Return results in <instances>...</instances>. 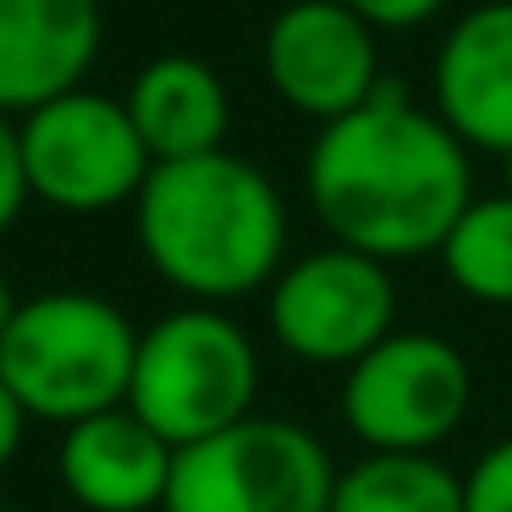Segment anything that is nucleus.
Instances as JSON below:
<instances>
[{
  "mask_svg": "<svg viewBox=\"0 0 512 512\" xmlns=\"http://www.w3.org/2000/svg\"><path fill=\"white\" fill-rule=\"evenodd\" d=\"M0 512H17V507H12V501H0Z\"/></svg>",
  "mask_w": 512,
  "mask_h": 512,
  "instance_id": "obj_22",
  "label": "nucleus"
},
{
  "mask_svg": "<svg viewBox=\"0 0 512 512\" xmlns=\"http://www.w3.org/2000/svg\"><path fill=\"white\" fill-rule=\"evenodd\" d=\"M463 512H512V435L485 446L463 474Z\"/></svg>",
  "mask_w": 512,
  "mask_h": 512,
  "instance_id": "obj_16",
  "label": "nucleus"
},
{
  "mask_svg": "<svg viewBox=\"0 0 512 512\" xmlns=\"http://www.w3.org/2000/svg\"><path fill=\"white\" fill-rule=\"evenodd\" d=\"M446 281L463 298L490 303V309H512V199H474L457 226L446 232V243L435 248Z\"/></svg>",
  "mask_w": 512,
  "mask_h": 512,
  "instance_id": "obj_15",
  "label": "nucleus"
},
{
  "mask_svg": "<svg viewBox=\"0 0 512 512\" xmlns=\"http://www.w3.org/2000/svg\"><path fill=\"white\" fill-rule=\"evenodd\" d=\"M100 34V0H0V116L83 89Z\"/></svg>",
  "mask_w": 512,
  "mask_h": 512,
  "instance_id": "obj_11",
  "label": "nucleus"
},
{
  "mask_svg": "<svg viewBox=\"0 0 512 512\" xmlns=\"http://www.w3.org/2000/svg\"><path fill=\"white\" fill-rule=\"evenodd\" d=\"M28 199L34 193H28V166H23V133H17L12 116H0V237L17 226Z\"/></svg>",
  "mask_w": 512,
  "mask_h": 512,
  "instance_id": "obj_17",
  "label": "nucleus"
},
{
  "mask_svg": "<svg viewBox=\"0 0 512 512\" xmlns=\"http://www.w3.org/2000/svg\"><path fill=\"white\" fill-rule=\"evenodd\" d=\"M127 116H133L138 138H144L149 160H193L226 149V122H232V100L226 83L215 78L210 61L199 56H160L133 78L127 94Z\"/></svg>",
  "mask_w": 512,
  "mask_h": 512,
  "instance_id": "obj_13",
  "label": "nucleus"
},
{
  "mask_svg": "<svg viewBox=\"0 0 512 512\" xmlns=\"http://www.w3.org/2000/svg\"><path fill=\"white\" fill-rule=\"evenodd\" d=\"M474 402L463 347L435 331H391L342 380V419L369 452H435Z\"/></svg>",
  "mask_w": 512,
  "mask_h": 512,
  "instance_id": "obj_6",
  "label": "nucleus"
},
{
  "mask_svg": "<svg viewBox=\"0 0 512 512\" xmlns=\"http://www.w3.org/2000/svg\"><path fill=\"white\" fill-rule=\"evenodd\" d=\"M265 320L281 353L314 369H353L369 347L397 331V281L380 259L331 243L281 265Z\"/></svg>",
  "mask_w": 512,
  "mask_h": 512,
  "instance_id": "obj_8",
  "label": "nucleus"
},
{
  "mask_svg": "<svg viewBox=\"0 0 512 512\" xmlns=\"http://www.w3.org/2000/svg\"><path fill=\"white\" fill-rule=\"evenodd\" d=\"M259 402V347L226 309L188 303L138 331L127 408L182 452L243 424Z\"/></svg>",
  "mask_w": 512,
  "mask_h": 512,
  "instance_id": "obj_4",
  "label": "nucleus"
},
{
  "mask_svg": "<svg viewBox=\"0 0 512 512\" xmlns=\"http://www.w3.org/2000/svg\"><path fill=\"white\" fill-rule=\"evenodd\" d=\"M28 413H23V402L12 397V386L0 380V468H12L17 463V452H23V441H28Z\"/></svg>",
  "mask_w": 512,
  "mask_h": 512,
  "instance_id": "obj_19",
  "label": "nucleus"
},
{
  "mask_svg": "<svg viewBox=\"0 0 512 512\" xmlns=\"http://www.w3.org/2000/svg\"><path fill=\"white\" fill-rule=\"evenodd\" d=\"M303 182L331 243L380 265L435 254L474 204L468 149L391 78H380L358 111L320 127Z\"/></svg>",
  "mask_w": 512,
  "mask_h": 512,
  "instance_id": "obj_1",
  "label": "nucleus"
},
{
  "mask_svg": "<svg viewBox=\"0 0 512 512\" xmlns=\"http://www.w3.org/2000/svg\"><path fill=\"white\" fill-rule=\"evenodd\" d=\"M12 309H17V298H12V287H6V276H0V331H6V320H12Z\"/></svg>",
  "mask_w": 512,
  "mask_h": 512,
  "instance_id": "obj_20",
  "label": "nucleus"
},
{
  "mask_svg": "<svg viewBox=\"0 0 512 512\" xmlns=\"http://www.w3.org/2000/svg\"><path fill=\"white\" fill-rule=\"evenodd\" d=\"M336 474L342 468L314 430L248 413L232 430L182 446L160 512H331Z\"/></svg>",
  "mask_w": 512,
  "mask_h": 512,
  "instance_id": "obj_5",
  "label": "nucleus"
},
{
  "mask_svg": "<svg viewBox=\"0 0 512 512\" xmlns=\"http://www.w3.org/2000/svg\"><path fill=\"white\" fill-rule=\"evenodd\" d=\"M17 133H23L28 193L67 215H100L116 204H133L155 171L127 105L89 89H72L28 111Z\"/></svg>",
  "mask_w": 512,
  "mask_h": 512,
  "instance_id": "obj_7",
  "label": "nucleus"
},
{
  "mask_svg": "<svg viewBox=\"0 0 512 512\" xmlns=\"http://www.w3.org/2000/svg\"><path fill=\"white\" fill-rule=\"evenodd\" d=\"M177 446L160 441L133 408H111L61 430L56 479L83 512H160Z\"/></svg>",
  "mask_w": 512,
  "mask_h": 512,
  "instance_id": "obj_10",
  "label": "nucleus"
},
{
  "mask_svg": "<svg viewBox=\"0 0 512 512\" xmlns=\"http://www.w3.org/2000/svg\"><path fill=\"white\" fill-rule=\"evenodd\" d=\"M133 226L149 270L210 309L270 292L287 259V204L232 149L155 166L133 199Z\"/></svg>",
  "mask_w": 512,
  "mask_h": 512,
  "instance_id": "obj_2",
  "label": "nucleus"
},
{
  "mask_svg": "<svg viewBox=\"0 0 512 512\" xmlns=\"http://www.w3.org/2000/svg\"><path fill=\"white\" fill-rule=\"evenodd\" d=\"M435 116L463 149H512V0H479L435 50Z\"/></svg>",
  "mask_w": 512,
  "mask_h": 512,
  "instance_id": "obj_12",
  "label": "nucleus"
},
{
  "mask_svg": "<svg viewBox=\"0 0 512 512\" xmlns=\"http://www.w3.org/2000/svg\"><path fill=\"white\" fill-rule=\"evenodd\" d=\"M331 512H463V474L435 452H364L336 474Z\"/></svg>",
  "mask_w": 512,
  "mask_h": 512,
  "instance_id": "obj_14",
  "label": "nucleus"
},
{
  "mask_svg": "<svg viewBox=\"0 0 512 512\" xmlns=\"http://www.w3.org/2000/svg\"><path fill=\"white\" fill-rule=\"evenodd\" d=\"M501 182H507V199H512V149L501 155Z\"/></svg>",
  "mask_w": 512,
  "mask_h": 512,
  "instance_id": "obj_21",
  "label": "nucleus"
},
{
  "mask_svg": "<svg viewBox=\"0 0 512 512\" xmlns=\"http://www.w3.org/2000/svg\"><path fill=\"white\" fill-rule=\"evenodd\" d=\"M265 78L292 111L325 127L380 89L375 28L342 0H292L265 34Z\"/></svg>",
  "mask_w": 512,
  "mask_h": 512,
  "instance_id": "obj_9",
  "label": "nucleus"
},
{
  "mask_svg": "<svg viewBox=\"0 0 512 512\" xmlns=\"http://www.w3.org/2000/svg\"><path fill=\"white\" fill-rule=\"evenodd\" d=\"M138 331L100 292H39L23 298L0 331V380L28 419L78 424L127 402Z\"/></svg>",
  "mask_w": 512,
  "mask_h": 512,
  "instance_id": "obj_3",
  "label": "nucleus"
},
{
  "mask_svg": "<svg viewBox=\"0 0 512 512\" xmlns=\"http://www.w3.org/2000/svg\"><path fill=\"white\" fill-rule=\"evenodd\" d=\"M347 12H358L369 28H419L441 12L446 0H342Z\"/></svg>",
  "mask_w": 512,
  "mask_h": 512,
  "instance_id": "obj_18",
  "label": "nucleus"
}]
</instances>
